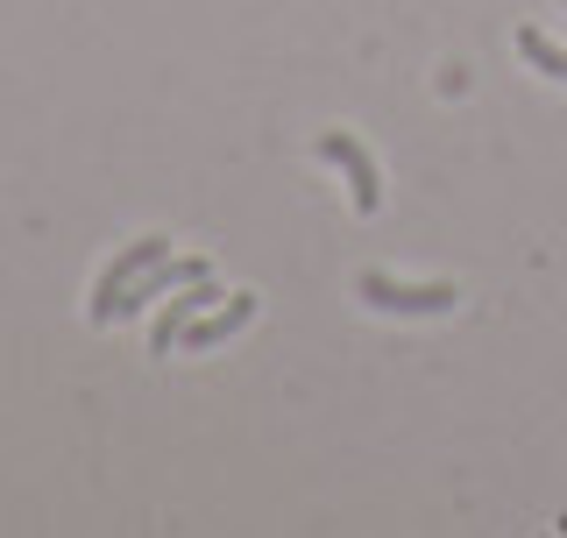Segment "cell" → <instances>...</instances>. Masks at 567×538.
<instances>
[{"mask_svg":"<svg viewBox=\"0 0 567 538\" xmlns=\"http://www.w3.org/2000/svg\"><path fill=\"white\" fill-rule=\"evenodd\" d=\"M354 291H362V304H377V312H412V319H425V312H454V304H461L454 283H398V277H377V269H369Z\"/></svg>","mask_w":567,"mask_h":538,"instance_id":"6da1fadb","label":"cell"},{"mask_svg":"<svg viewBox=\"0 0 567 538\" xmlns=\"http://www.w3.org/2000/svg\"><path fill=\"white\" fill-rule=\"evenodd\" d=\"M156 256H171V235H142V241H128L114 262H106V277H100V291H93V319H100V327H114V319H121V291H128Z\"/></svg>","mask_w":567,"mask_h":538,"instance_id":"7a4b0ae2","label":"cell"},{"mask_svg":"<svg viewBox=\"0 0 567 538\" xmlns=\"http://www.w3.org/2000/svg\"><path fill=\"white\" fill-rule=\"evenodd\" d=\"M319 156H327V164H341L348 170V192H354V213H377L383 206V177H377V156L362 149V142L354 135H319Z\"/></svg>","mask_w":567,"mask_h":538,"instance_id":"3957f363","label":"cell"},{"mask_svg":"<svg viewBox=\"0 0 567 538\" xmlns=\"http://www.w3.org/2000/svg\"><path fill=\"white\" fill-rule=\"evenodd\" d=\"M192 277H206V262H199V256H185V262H177V256H156V262H150V269H142V277L128 283V291H121V319L150 312V304L164 298V291H185Z\"/></svg>","mask_w":567,"mask_h":538,"instance_id":"277c9868","label":"cell"},{"mask_svg":"<svg viewBox=\"0 0 567 538\" xmlns=\"http://www.w3.org/2000/svg\"><path fill=\"white\" fill-rule=\"evenodd\" d=\"M248 319H256V298L241 291V298H227V304H213V312H199V319H192L177 348H185V354H206V348H220V340H235V333L248 327Z\"/></svg>","mask_w":567,"mask_h":538,"instance_id":"5b68a950","label":"cell"},{"mask_svg":"<svg viewBox=\"0 0 567 538\" xmlns=\"http://www.w3.org/2000/svg\"><path fill=\"white\" fill-rule=\"evenodd\" d=\"M213 304H220V291H213V277H192L185 283V298H171L164 304V319H156V354H177V340H185V327L199 312H213Z\"/></svg>","mask_w":567,"mask_h":538,"instance_id":"8992f818","label":"cell"},{"mask_svg":"<svg viewBox=\"0 0 567 538\" xmlns=\"http://www.w3.org/2000/svg\"><path fill=\"white\" fill-rule=\"evenodd\" d=\"M518 58H525V64H539V71H546V79H560V85H567V50L554 43V35H539V29H525V35H518Z\"/></svg>","mask_w":567,"mask_h":538,"instance_id":"52a82bcc","label":"cell"}]
</instances>
